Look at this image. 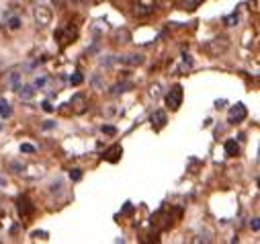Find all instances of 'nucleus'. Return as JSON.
Listing matches in <instances>:
<instances>
[{
	"label": "nucleus",
	"mask_w": 260,
	"mask_h": 244,
	"mask_svg": "<svg viewBox=\"0 0 260 244\" xmlns=\"http://www.w3.org/2000/svg\"><path fill=\"white\" fill-rule=\"evenodd\" d=\"M125 62H127L129 66H140V64H144V55H142V53L127 55V57H125Z\"/></svg>",
	"instance_id": "obj_11"
},
{
	"label": "nucleus",
	"mask_w": 260,
	"mask_h": 244,
	"mask_svg": "<svg viewBox=\"0 0 260 244\" xmlns=\"http://www.w3.org/2000/svg\"><path fill=\"white\" fill-rule=\"evenodd\" d=\"M250 228H252L254 232H258V230H260V224H258V218H254V220L250 222Z\"/></svg>",
	"instance_id": "obj_23"
},
{
	"label": "nucleus",
	"mask_w": 260,
	"mask_h": 244,
	"mask_svg": "<svg viewBox=\"0 0 260 244\" xmlns=\"http://www.w3.org/2000/svg\"><path fill=\"white\" fill-rule=\"evenodd\" d=\"M17 211H19V216H21L23 220L31 218V214H33V205H31V201H29L27 197H19V199H17Z\"/></svg>",
	"instance_id": "obj_7"
},
{
	"label": "nucleus",
	"mask_w": 260,
	"mask_h": 244,
	"mask_svg": "<svg viewBox=\"0 0 260 244\" xmlns=\"http://www.w3.org/2000/svg\"><path fill=\"white\" fill-rule=\"evenodd\" d=\"M70 82H72L74 86H78V84H82V74H74V76L70 78Z\"/></svg>",
	"instance_id": "obj_21"
},
{
	"label": "nucleus",
	"mask_w": 260,
	"mask_h": 244,
	"mask_svg": "<svg viewBox=\"0 0 260 244\" xmlns=\"http://www.w3.org/2000/svg\"><path fill=\"white\" fill-rule=\"evenodd\" d=\"M19 95H21V99H33L35 90H33V86H19Z\"/></svg>",
	"instance_id": "obj_14"
},
{
	"label": "nucleus",
	"mask_w": 260,
	"mask_h": 244,
	"mask_svg": "<svg viewBox=\"0 0 260 244\" xmlns=\"http://www.w3.org/2000/svg\"><path fill=\"white\" fill-rule=\"evenodd\" d=\"M132 211H134L132 203H125V207H123V214H132Z\"/></svg>",
	"instance_id": "obj_24"
},
{
	"label": "nucleus",
	"mask_w": 260,
	"mask_h": 244,
	"mask_svg": "<svg viewBox=\"0 0 260 244\" xmlns=\"http://www.w3.org/2000/svg\"><path fill=\"white\" fill-rule=\"evenodd\" d=\"M201 3H203V0H182L180 9H182V11H194V9L201 7Z\"/></svg>",
	"instance_id": "obj_10"
},
{
	"label": "nucleus",
	"mask_w": 260,
	"mask_h": 244,
	"mask_svg": "<svg viewBox=\"0 0 260 244\" xmlns=\"http://www.w3.org/2000/svg\"><path fill=\"white\" fill-rule=\"evenodd\" d=\"M236 23H238V13H232L230 17L223 19V25H225V27H234Z\"/></svg>",
	"instance_id": "obj_18"
},
{
	"label": "nucleus",
	"mask_w": 260,
	"mask_h": 244,
	"mask_svg": "<svg viewBox=\"0 0 260 244\" xmlns=\"http://www.w3.org/2000/svg\"><path fill=\"white\" fill-rule=\"evenodd\" d=\"M127 88H132V82H121V84H115V86L111 88V93H113V95H119V93H125Z\"/></svg>",
	"instance_id": "obj_16"
},
{
	"label": "nucleus",
	"mask_w": 260,
	"mask_h": 244,
	"mask_svg": "<svg viewBox=\"0 0 260 244\" xmlns=\"http://www.w3.org/2000/svg\"><path fill=\"white\" fill-rule=\"evenodd\" d=\"M21 152H25V154H33L35 148H33L31 144H23V146H21Z\"/></svg>",
	"instance_id": "obj_22"
},
{
	"label": "nucleus",
	"mask_w": 260,
	"mask_h": 244,
	"mask_svg": "<svg viewBox=\"0 0 260 244\" xmlns=\"http://www.w3.org/2000/svg\"><path fill=\"white\" fill-rule=\"evenodd\" d=\"M33 17H35V23H37V27H47L49 25V21H51V11L47 9V7H35V11H33Z\"/></svg>",
	"instance_id": "obj_3"
},
{
	"label": "nucleus",
	"mask_w": 260,
	"mask_h": 244,
	"mask_svg": "<svg viewBox=\"0 0 260 244\" xmlns=\"http://www.w3.org/2000/svg\"><path fill=\"white\" fill-rule=\"evenodd\" d=\"M43 109H45V111H47V113H51V111H53V107H51V105H49V103H43Z\"/></svg>",
	"instance_id": "obj_27"
},
{
	"label": "nucleus",
	"mask_w": 260,
	"mask_h": 244,
	"mask_svg": "<svg viewBox=\"0 0 260 244\" xmlns=\"http://www.w3.org/2000/svg\"><path fill=\"white\" fill-rule=\"evenodd\" d=\"M11 113H13L11 103L7 99H0V115H3V117H11Z\"/></svg>",
	"instance_id": "obj_13"
},
{
	"label": "nucleus",
	"mask_w": 260,
	"mask_h": 244,
	"mask_svg": "<svg viewBox=\"0 0 260 244\" xmlns=\"http://www.w3.org/2000/svg\"><path fill=\"white\" fill-rule=\"evenodd\" d=\"M156 11V0H134L132 3V15L138 19L150 17Z\"/></svg>",
	"instance_id": "obj_1"
},
{
	"label": "nucleus",
	"mask_w": 260,
	"mask_h": 244,
	"mask_svg": "<svg viewBox=\"0 0 260 244\" xmlns=\"http://www.w3.org/2000/svg\"><path fill=\"white\" fill-rule=\"evenodd\" d=\"M101 130H103V134H107V136H115V134H117V128H113V126H103Z\"/></svg>",
	"instance_id": "obj_20"
},
{
	"label": "nucleus",
	"mask_w": 260,
	"mask_h": 244,
	"mask_svg": "<svg viewBox=\"0 0 260 244\" xmlns=\"http://www.w3.org/2000/svg\"><path fill=\"white\" fill-rule=\"evenodd\" d=\"M150 121H152V126L156 128V130H162L164 126H166V121H168V117H166V113L164 111H154L152 113V117H150Z\"/></svg>",
	"instance_id": "obj_8"
},
{
	"label": "nucleus",
	"mask_w": 260,
	"mask_h": 244,
	"mask_svg": "<svg viewBox=\"0 0 260 244\" xmlns=\"http://www.w3.org/2000/svg\"><path fill=\"white\" fill-rule=\"evenodd\" d=\"M225 152H228V156H236V154L240 152L238 142H236V140H228V142H225Z\"/></svg>",
	"instance_id": "obj_12"
},
{
	"label": "nucleus",
	"mask_w": 260,
	"mask_h": 244,
	"mask_svg": "<svg viewBox=\"0 0 260 244\" xmlns=\"http://www.w3.org/2000/svg\"><path fill=\"white\" fill-rule=\"evenodd\" d=\"M53 128V121H45L43 124V130H51Z\"/></svg>",
	"instance_id": "obj_26"
},
{
	"label": "nucleus",
	"mask_w": 260,
	"mask_h": 244,
	"mask_svg": "<svg viewBox=\"0 0 260 244\" xmlns=\"http://www.w3.org/2000/svg\"><path fill=\"white\" fill-rule=\"evenodd\" d=\"M35 86H37V88L45 86V78H37V80H35Z\"/></svg>",
	"instance_id": "obj_25"
},
{
	"label": "nucleus",
	"mask_w": 260,
	"mask_h": 244,
	"mask_svg": "<svg viewBox=\"0 0 260 244\" xmlns=\"http://www.w3.org/2000/svg\"><path fill=\"white\" fill-rule=\"evenodd\" d=\"M121 154H123V148H121L119 144H113V146L103 154V158L109 160V162H117V160L121 158Z\"/></svg>",
	"instance_id": "obj_9"
},
{
	"label": "nucleus",
	"mask_w": 260,
	"mask_h": 244,
	"mask_svg": "<svg viewBox=\"0 0 260 244\" xmlns=\"http://www.w3.org/2000/svg\"><path fill=\"white\" fill-rule=\"evenodd\" d=\"M70 107H72V111L74 113H84L86 109H88V99H86V95L84 93H76L72 99H70Z\"/></svg>",
	"instance_id": "obj_5"
},
{
	"label": "nucleus",
	"mask_w": 260,
	"mask_h": 244,
	"mask_svg": "<svg viewBox=\"0 0 260 244\" xmlns=\"http://www.w3.org/2000/svg\"><path fill=\"white\" fill-rule=\"evenodd\" d=\"M7 25H9L11 31H19V29H21V19H19V17H11Z\"/></svg>",
	"instance_id": "obj_17"
},
{
	"label": "nucleus",
	"mask_w": 260,
	"mask_h": 244,
	"mask_svg": "<svg viewBox=\"0 0 260 244\" xmlns=\"http://www.w3.org/2000/svg\"><path fill=\"white\" fill-rule=\"evenodd\" d=\"M225 49H228V39H225V37H215L213 41L207 43V51H209L211 55H215V57H217L219 53H223Z\"/></svg>",
	"instance_id": "obj_6"
},
{
	"label": "nucleus",
	"mask_w": 260,
	"mask_h": 244,
	"mask_svg": "<svg viewBox=\"0 0 260 244\" xmlns=\"http://www.w3.org/2000/svg\"><path fill=\"white\" fill-rule=\"evenodd\" d=\"M129 41V31H117L115 33V43H127Z\"/></svg>",
	"instance_id": "obj_15"
},
{
	"label": "nucleus",
	"mask_w": 260,
	"mask_h": 244,
	"mask_svg": "<svg viewBox=\"0 0 260 244\" xmlns=\"http://www.w3.org/2000/svg\"><path fill=\"white\" fill-rule=\"evenodd\" d=\"M182 97H184L182 86H180V84H174V86L170 88V93L166 95V105L170 107V111H178V109H180V105H182Z\"/></svg>",
	"instance_id": "obj_2"
},
{
	"label": "nucleus",
	"mask_w": 260,
	"mask_h": 244,
	"mask_svg": "<svg viewBox=\"0 0 260 244\" xmlns=\"http://www.w3.org/2000/svg\"><path fill=\"white\" fill-rule=\"evenodd\" d=\"M70 178H72V180H80V178H82V170H80V168H72V170H70Z\"/></svg>",
	"instance_id": "obj_19"
},
{
	"label": "nucleus",
	"mask_w": 260,
	"mask_h": 244,
	"mask_svg": "<svg viewBox=\"0 0 260 244\" xmlns=\"http://www.w3.org/2000/svg\"><path fill=\"white\" fill-rule=\"evenodd\" d=\"M246 117H248V109L242 103H238L236 107H232L230 113H228V121H230V124H240V121H244Z\"/></svg>",
	"instance_id": "obj_4"
}]
</instances>
